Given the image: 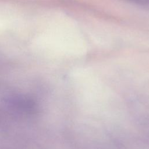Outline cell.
Segmentation results:
<instances>
[{
  "instance_id": "obj_1",
  "label": "cell",
  "mask_w": 149,
  "mask_h": 149,
  "mask_svg": "<svg viewBox=\"0 0 149 149\" xmlns=\"http://www.w3.org/2000/svg\"><path fill=\"white\" fill-rule=\"evenodd\" d=\"M141 2H143L145 3H148L149 4V0H141Z\"/></svg>"
},
{
  "instance_id": "obj_2",
  "label": "cell",
  "mask_w": 149,
  "mask_h": 149,
  "mask_svg": "<svg viewBox=\"0 0 149 149\" xmlns=\"http://www.w3.org/2000/svg\"><path fill=\"white\" fill-rule=\"evenodd\" d=\"M132 1H135V2H141V0H131Z\"/></svg>"
}]
</instances>
